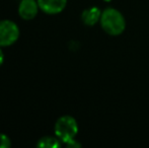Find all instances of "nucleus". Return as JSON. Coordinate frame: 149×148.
I'll return each instance as SVG.
<instances>
[{"label":"nucleus","instance_id":"nucleus-1","mask_svg":"<svg viewBox=\"0 0 149 148\" xmlns=\"http://www.w3.org/2000/svg\"><path fill=\"white\" fill-rule=\"evenodd\" d=\"M100 24L104 32L111 36H119L126 28L123 14L115 8H107L102 12Z\"/></svg>","mask_w":149,"mask_h":148},{"label":"nucleus","instance_id":"nucleus-2","mask_svg":"<svg viewBox=\"0 0 149 148\" xmlns=\"http://www.w3.org/2000/svg\"><path fill=\"white\" fill-rule=\"evenodd\" d=\"M55 134L60 141L67 143L75 138L78 132V125L73 117L62 116L55 124Z\"/></svg>","mask_w":149,"mask_h":148},{"label":"nucleus","instance_id":"nucleus-3","mask_svg":"<svg viewBox=\"0 0 149 148\" xmlns=\"http://www.w3.org/2000/svg\"><path fill=\"white\" fill-rule=\"evenodd\" d=\"M19 38V28L14 22L9 19L0 20V47H8Z\"/></svg>","mask_w":149,"mask_h":148},{"label":"nucleus","instance_id":"nucleus-4","mask_svg":"<svg viewBox=\"0 0 149 148\" xmlns=\"http://www.w3.org/2000/svg\"><path fill=\"white\" fill-rule=\"evenodd\" d=\"M39 8L36 0H22L18 6V14L24 19L31 20L37 16Z\"/></svg>","mask_w":149,"mask_h":148},{"label":"nucleus","instance_id":"nucleus-5","mask_svg":"<svg viewBox=\"0 0 149 148\" xmlns=\"http://www.w3.org/2000/svg\"><path fill=\"white\" fill-rule=\"evenodd\" d=\"M40 9L48 14L60 13L66 7L67 0H37Z\"/></svg>","mask_w":149,"mask_h":148},{"label":"nucleus","instance_id":"nucleus-6","mask_svg":"<svg viewBox=\"0 0 149 148\" xmlns=\"http://www.w3.org/2000/svg\"><path fill=\"white\" fill-rule=\"evenodd\" d=\"M100 15H102V12L97 7H90L83 10L81 18L86 26H93L98 20H100Z\"/></svg>","mask_w":149,"mask_h":148},{"label":"nucleus","instance_id":"nucleus-7","mask_svg":"<svg viewBox=\"0 0 149 148\" xmlns=\"http://www.w3.org/2000/svg\"><path fill=\"white\" fill-rule=\"evenodd\" d=\"M38 147L43 148H57L60 146V140L57 137L45 136L41 138L38 142Z\"/></svg>","mask_w":149,"mask_h":148},{"label":"nucleus","instance_id":"nucleus-8","mask_svg":"<svg viewBox=\"0 0 149 148\" xmlns=\"http://www.w3.org/2000/svg\"><path fill=\"white\" fill-rule=\"evenodd\" d=\"M11 146V140L5 134L0 133V148H9Z\"/></svg>","mask_w":149,"mask_h":148},{"label":"nucleus","instance_id":"nucleus-9","mask_svg":"<svg viewBox=\"0 0 149 148\" xmlns=\"http://www.w3.org/2000/svg\"><path fill=\"white\" fill-rule=\"evenodd\" d=\"M66 144H67V146H68V147H71V148H73V147H80V144H79V143L77 142V141L75 140V139H72L71 141L67 142Z\"/></svg>","mask_w":149,"mask_h":148},{"label":"nucleus","instance_id":"nucleus-10","mask_svg":"<svg viewBox=\"0 0 149 148\" xmlns=\"http://www.w3.org/2000/svg\"><path fill=\"white\" fill-rule=\"evenodd\" d=\"M3 62H4V53L1 50V47H0V66L3 64Z\"/></svg>","mask_w":149,"mask_h":148},{"label":"nucleus","instance_id":"nucleus-11","mask_svg":"<svg viewBox=\"0 0 149 148\" xmlns=\"http://www.w3.org/2000/svg\"><path fill=\"white\" fill-rule=\"evenodd\" d=\"M104 1H111V0H104Z\"/></svg>","mask_w":149,"mask_h":148}]
</instances>
